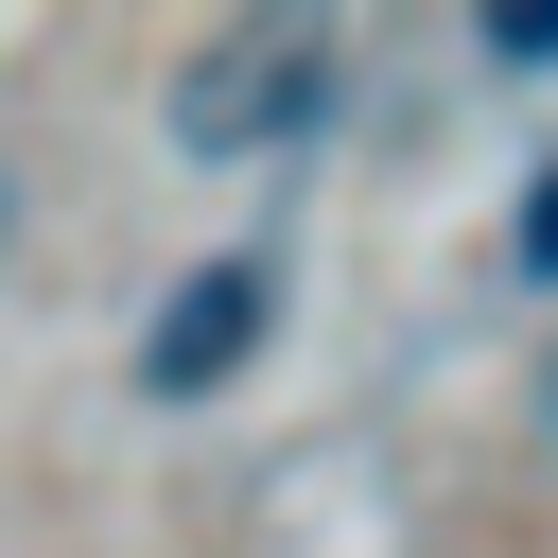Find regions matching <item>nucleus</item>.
Wrapping results in <instances>:
<instances>
[{"mask_svg":"<svg viewBox=\"0 0 558 558\" xmlns=\"http://www.w3.org/2000/svg\"><path fill=\"white\" fill-rule=\"evenodd\" d=\"M541 418H558V384H541Z\"/></svg>","mask_w":558,"mask_h":558,"instance_id":"5","label":"nucleus"},{"mask_svg":"<svg viewBox=\"0 0 558 558\" xmlns=\"http://www.w3.org/2000/svg\"><path fill=\"white\" fill-rule=\"evenodd\" d=\"M262 331H279V262H262V244L192 262V279L157 296V331H140V401H209V384H227Z\"/></svg>","mask_w":558,"mask_h":558,"instance_id":"2","label":"nucleus"},{"mask_svg":"<svg viewBox=\"0 0 558 558\" xmlns=\"http://www.w3.org/2000/svg\"><path fill=\"white\" fill-rule=\"evenodd\" d=\"M523 279H558V174H523Z\"/></svg>","mask_w":558,"mask_h":558,"instance_id":"4","label":"nucleus"},{"mask_svg":"<svg viewBox=\"0 0 558 558\" xmlns=\"http://www.w3.org/2000/svg\"><path fill=\"white\" fill-rule=\"evenodd\" d=\"M331 70H349V52H331L314 17H244V35H209V52L174 70V140H192V157H262V140H296V122L331 105Z\"/></svg>","mask_w":558,"mask_h":558,"instance_id":"1","label":"nucleus"},{"mask_svg":"<svg viewBox=\"0 0 558 558\" xmlns=\"http://www.w3.org/2000/svg\"><path fill=\"white\" fill-rule=\"evenodd\" d=\"M488 70H558V0H506L488 17Z\"/></svg>","mask_w":558,"mask_h":558,"instance_id":"3","label":"nucleus"}]
</instances>
